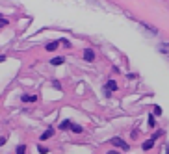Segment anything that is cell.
<instances>
[{
	"mask_svg": "<svg viewBox=\"0 0 169 154\" xmlns=\"http://www.w3.org/2000/svg\"><path fill=\"white\" fill-rule=\"evenodd\" d=\"M162 113V109H160V106H154V115H160Z\"/></svg>",
	"mask_w": 169,
	"mask_h": 154,
	"instance_id": "cell-16",
	"label": "cell"
},
{
	"mask_svg": "<svg viewBox=\"0 0 169 154\" xmlns=\"http://www.w3.org/2000/svg\"><path fill=\"white\" fill-rule=\"evenodd\" d=\"M17 154H26V147H24V145H19V147H17Z\"/></svg>",
	"mask_w": 169,
	"mask_h": 154,
	"instance_id": "cell-12",
	"label": "cell"
},
{
	"mask_svg": "<svg viewBox=\"0 0 169 154\" xmlns=\"http://www.w3.org/2000/svg\"><path fill=\"white\" fill-rule=\"evenodd\" d=\"M117 87H119V85H117V82H115V80H110V82H108V87H104V89H108V91L112 93V91H115V89H117Z\"/></svg>",
	"mask_w": 169,
	"mask_h": 154,
	"instance_id": "cell-5",
	"label": "cell"
},
{
	"mask_svg": "<svg viewBox=\"0 0 169 154\" xmlns=\"http://www.w3.org/2000/svg\"><path fill=\"white\" fill-rule=\"evenodd\" d=\"M37 150H39L41 154H46V152H48V149H46V147H43V145H39V147H37Z\"/></svg>",
	"mask_w": 169,
	"mask_h": 154,
	"instance_id": "cell-14",
	"label": "cell"
},
{
	"mask_svg": "<svg viewBox=\"0 0 169 154\" xmlns=\"http://www.w3.org/2000/svg\"><path fill=\"white\" fill-rule=\"evenodd\" d=\"M4 59H6V58H4V56H0V61H4Z\"/></svg>",
	"mask_w": 169,
	"mask_h": 154,
	"instance_id": "cell-20",
	"label": "cell"
},
{
	"mask_svg": "<svg viewBox=\"0 0 169 154\" xmlns=\"http://www.w3.org/2000/svg\"><path fill=\"white\" fill-rule=\"evenodd\" d=\"M108 154H117V152H115V150H110V152H108Z\"/></svg>",
	"mask_w": 169,
	"mask_h": 154,
	"instance_id": "cell-19",
	"label": "cell"
},
{
	"mask_svg": "<svg viewBox=\"0 0 169 154\" xmlns=\"http://www.w3.org/2000/svg\"><path fill=\"white\" fill-rule=\"evenodd\" d=\"M71 130H72V132H76V134H80V132H82V126H78V124H72V126H71Z\"/></svg>",
	"mask_w": 169,
	"mask_h": 154,
	"instance_id": "cell-13",
	"label": "cell"
},
{
	"mask_svg": "<svg viewBox=\"0 0 169 154\" xmlns=\"http://www.w3.org/2000/svg\"><path fill=\"white\" fill-rule=\"evenodd\" d=\"M4 143H6V138H0V147H2Z\"/></svg>",
	"mask_w": 169,
	"mask_h": 154,
	"instance_id": "cell-18",
	"label": "cell"
},
{
	"mask_svg": "<svg viewBox=\"0 0 169 154\" xmlns=\"http://www.w3.org/2000/svg\"><path fill=\"white\" fill-rule=\"evenodd\" d=\"M69 126H71V121H61L60 123V130H67Z\"/></svg>",
	"mask_w": 169,
	"mask_h": 154,
	"instance_id": "cell-10",
	"label": "cell"
},
{
	"mask_svg": "<svg viewBox=\"0 0 169 154\" xmlns=\"http://www.w3.org/2000/svg\"><path fill=\"white\" fill-rule=\"evenodd\" d=\"M52 134H54V130H52V128H48V130H45L43 134H41V141H46L48 138H52Z\"/></svg>",
	"mask_w": 169,
	"mask_h": 154,
	"instance_id": "cell-3",
	"label": "cell"
},
{
	"mask_svg": "<svg viewBox=\"0 0 169 154\" xmlns=\"http://www.w3.org/2000/svg\"><path fill=\"white\" fill-rule=\"evenodd\" d=\"M20 100H22V102H35V100H37V97H35V95H22V97H20Z\"/></svg>",
	"mask_w": 169,
	"mask_h": 154,
	"instance_id": "cell-4",
	"label": "cell"
},
{
	"mask_svg": "<svg viewBox=\"0 0 169 154\" xmlns=\"http://www.w3.org/2000/svg\"><path fill=\"white\" fill-rule=\"evenodd\" d=\"M158 48H160V50H162L165 56H169V43H162V45H160Z\"/></svg>",
	"mask_w": 169,
	"mask_h": 154,
	"instance_id": "cell-7",
	"label": "cell"
},
{
	"mask_svg": "<svg viewBox=\"0 0 169 154\" xmlns=\"http://www.w3.org/2000/svg\"><path fill=\"white\" fill-rule=\"evenodd\" d=\"M8 24V19H2V17H0V28H4Z\"/></svg>",
	"mask_w": 169,
	"mask_h": 154,
	"instance_id": "cell-15",
	"label": "cell"
},
{
	"mask_svg": "<svg viewBox=\"0 0 169 154\" xmlns=\"http://www.w3.org/2000/svg\"><path fill=\"white\" fill-rule=\"evenodd\" d=\"M63 61H65V59H63V56H56V58H52V59H50V63H52V65H61Z\"/></svg>",
	"mask_w": 169,
	"mask_h": 154,
	"instance_id": "cell-6",
	"label": "cell"
},
{
	"mask_svg": "<svg viewBox=\"0 0 169 154\" xmlns=\"http://www.w3.org/2000/svg\"><path fill=\"white\" fill-rule=\"evenodd\" d=\"M84 59H86V61H93V59H95V52H93L91 48H86V50H84Z\"/></svg>",
	"mask_w": 169,
	"mask_h": 154,
	"instance_id": "cell-2",
	"label": "cell"
},
{
	"mask_svg": "<svg viewBox=\"0 0 169 154\" xmlns=\"http://www.w3.org/2000/svg\"><path fill=\"white\" fill-rule=\"evenodd\" d=\"M152 145H154V139H149V141H145V143H143V150H149Z\"/></svg>",
	"mask_w": 169,
	"mask_h": 154,
	"instance_id": "cell-9",
	"label": "cell"
},
{
	"mask_svg": "<svg viewBox=\"0 0 169 154\" xmlns=\"http://www.w3.org/2000/svg\"><path fill=\"white\" fill-rule=\"evenodd\" d=\"M141 26H145V28H147V30H151V32H152V34H158V30H156V28H154V26H149V24H147V23H141Z\"/></svg>",
	"mask_w": 169,
	"mask_h": 154,
	"instance_id": "cell-11",
	"label": "cell"
},
{
	"mask_svg": "<svg viewBox=\"0 0 169 154\" xmlns=\"http://www.w3.org/2000/svg\"><path fill=\"white\" fill-rule=\"evenodd\" d=\"M56 48H58V43H56V41H54V43H48V45H46V50H48V52H54Z\"/></svg>",
	"mask_w": 169,
	"mask_h": 154,
	"instance_id": "cell-8",
	"label": "cell"
},
{
	"mask_svg": "<svg viewBox=\"0 0 169 154\" xmlns=\"http://www.w3.org/2000/svg\"><path fill=\"white\" fill-rule=\"evenodd\" d=\"M149 126H154V117L152 115H149Z\"/></svg>",
	"mask_w": 169,
	"mask_h": 154,
	"instance_id": "cell-17",
	"label": "cell"
},
{
	"mask_svg": "<svg viewBox=\"0 0 169 154\" xmlns=\"http://www.w3.org/2000/svg\"><path fill=\"white\" fill-rule=\"evenodd\" d=\"M112 143H113L115 147H121L123 150H127V149H128V145H127L123 139H121V138H113V139H112Z\"/></svg>",
	"mask_w": 169,
	"mask_h": 154,
	"instance_id": "cell-1",
	"label": "cell"
}]
</instances>
